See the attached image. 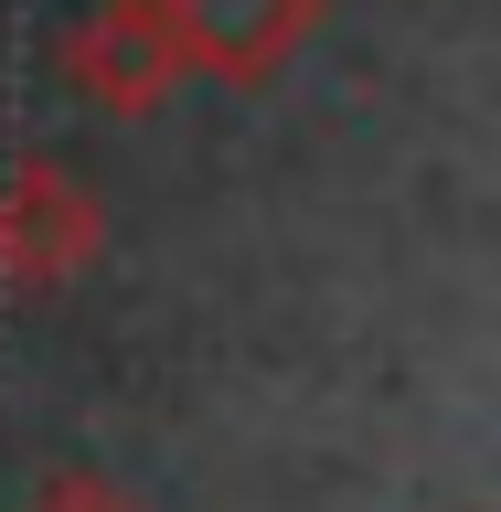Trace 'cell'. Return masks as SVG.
Instances as JSON below:
<instances>
[{"label": "cell", "instance_id": "cell-3", "mask_svg": "<svg viewBox=\"0 0 501 512\" xmlns=\"http://www.w3.org/2000/svg\"><path fill=\"white\" fill-rule=\"evenodd\" d=\"M75 75H86L107 107H150L160 75H171V22H160V0H128L107 22L75 43Z\"/></svg>", "mask_w": 501, "mask_h": 512}, {"label": "cell", "instance_id": "cell-4", "mask_svg": "<svg viewBox=\"0 0 501 512\" xmlns=\"http://www.w3.org/2000/svg\"><path fill=\"white\" fill-rule=\"evenodd\" d=\"M32 512H139L128 491H107L96 470H54L43 491H32Z\"/></svg>", "mask_w": 501, "mask_h": 512}, {"label": "cell", "instance_id": "cell-1", "mask_svg": "<svg viewBox=\"0 0 501 512\" xmlns=\"http://www.w3.org/2000/svg\"><path fill=\"white\" fill-rule=\"evenodd\" d=\"M96 246V214H86V192H64L54 182V160H22V182L0 192V267L22 288H54L75 278Z\"/></svg>", "mask_w": 501, "mask_h": 512}, {"label": "cell", "instance_id": "cell-2", "mask_svg": "<svg viewBox=\"0 0 501 512\" xmlns=\"http://www.w3.org/2000/svg\"><path fill=\"white\" fill-rule=\"evenodd\" d=\"M160 22H171V54H203V64H224V75H256L288 32L310 22V0H160Z\"/></svg>", "mask_w": 501, "mask_h": 512}]
</instances>
